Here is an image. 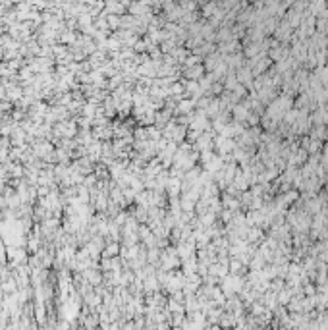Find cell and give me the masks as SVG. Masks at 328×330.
<instances>
[]
</instances>
